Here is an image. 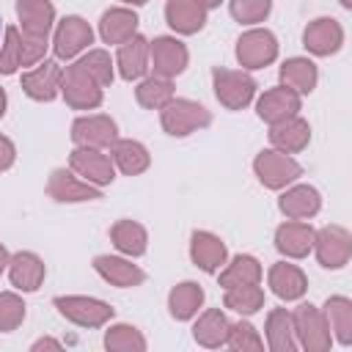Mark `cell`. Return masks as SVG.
Returning <instances> with one entry per match:
<instances>
[{
	"mask_svg": "<svg viewBox=\"0 0 352 352\" xmlns=\"http://www.w3.org/2000/svg\"><path fill=\"white\" fill-rule=\"evenodd\" d=\"M102 187H94L82 179H77L74 173H69L66 168H55L47 179V195L58 204H80V201H94L102 198L99 192Z\"/></svg>",
	"mask_w": 352,
	"mask_h": 352,
	"instance_id": "7c38bea8",
	"label": "cell"
},
{
	"mask_svg": "<svg viewBox=\"0 0 352 352\" xmlns=\"http://www.w3.org/2000/svg\"><path fill=\"white\" fill-rule=\"evenodd\" d=\"M8 278H11V283L16 289L36 292L41 286V280H44V261L36 253L22 250V253L11 256V261H8Z\"/></svg>",
	"mask_w": 352,
	"mask_h": 352,
	"instance_id": "d4e9b609",
	"label": "cell"
},
{
	"mask_svg": "<svg viewBox=\"0 0 352 352\" xmlns=\"http://www.w3.org/2000/svg\"><path fill=\"white\" fill-rule=\"evenodd\" d=\"M300 110V94H294L292 88L280 85V88H270L258 96L256 102V113L261 121L267 124H278V121H286L292 116H297Z\"/></svg>",
	"mask_w": 352,
	"mask_h": 352,
	"instance_id": "e0dca14e",
	"label": "cell"
},
{
	"mask_svg": "<svg viewBox=\"0 0 352 352\" xmlns=\"http://www.w3.org/2000/svg\"><path fill=\"white\" fill-rule=\"evenodd\" d=\"M201 302H204V289H201V283H195V280H184V283L173 286L170 294H168L170 316H173V319H182V322H184V319H192V316L198 314Z\"/></svg>",
	"mask_w": 352,
	"mask_h": 352,
	"instance_id": "d6a6232c",
	"label": "cell"
},
{
	"mask_svg": "<svg viewBox=\"0 0 352 352\" xmlns=\"http://www.w3.org/2000/svg\"><path fill=\"white\" fill-rule=\"evenodd\" d=\"M60 94H63L66 104L74 107V110H94V107L102 104V85L88 72H82L77 63H72L63 72Z\"/></svg>",
	"mask_w": 352,
	"mask_h": 352,
	"instance_id": "8992f818",
	"label": "cell"
},
{
	"mask_svg": "<svg viewBox=\"0 0 352 352\" xmlns=\"http://www.w3.org/2000/svg\"><path fill=\"white\" fill-rule=\"evenodd\" d=\"M47 38L28 36L19 28H6V38L0 47V74H14L19 66H36L44 60Z\"/></svg>",
	"mask_w": 352,
	"mask_h": 352,
	"instance_id": "6da1fadb",
	"label": "cell"
},
{
	"mask_svg": "<svg viewBox=\"0 0 352 352\" xmlns=\"http://www.w3.org/2000/svg\"><path fill=\"white\" fill-rule=\"evenodd\" d=\"M135 99H138V104L146 107V110H160V107H165V104L173 99V82H170V77L154 74V77L140 80V85L135 88Z\"/></svg>",
	"mask_w": 352,
	"mask_h": 352,
	"instance_id": "d590c367",
	"label": "cell"
},
{
	"mask_svg": "<svg viewBox=\"0 0 352 352\" xmlns=\"http://www.w3.org/2000/svg\"><path fill=\"white\" fill-rule=\"evenodd\" d=\"M190 256L195 261V267H201L204 272H217L226 264V245L220 236L209 234V231H195L190 239Z\"/></svg>",
	"mask_w": 352,
	"mask_h": 352,
	"instance_id": "44dd1931",
	"label": "cell"
},
{
	"mask_svg": "<svg viewBox=\"0 0 352 352\" xmlns=\"http://www.w3.org/2000/svg\"><path fill=\"white\" fill-rule=\"evenodd\" d=\"M278 206L289 220H308V217H314L319 212L322 198L311 184H297V187H292V190H286L280 195Z\"/></svg>",
	"mask_w": 352,
	"mask_h": 352,
	"instance_id": "cb8c5ba5",
	"label": "cell"
},
{
	"mask_svg": "<svg viewBox=\"0 0 352 352\" xmlns=\"http://www.w3.org/2000/svg\"><path fill=\"white\" fill-rule=\"evenodd\" d=\"M63 72L55 60H38L36 69L22 74V91L36 102H52L60 94Z\"/></svg>",
	"mask_w": 352,
	"mask_h": 352,
	"instance_id": "5bb4252c",
	"label": "cell"
},
{
	"mask_svg": "<svg viewBox=\"0 0 352 352\" xmlns=\"http://www.w3.org/2000/svg\"><path fill=\"white\" fill-rule=\"evenodd\" d=\"M41 349H60V344H58L55 338H38V341L33 344V352H41Z\"/></svg>",
	"mask_w": 352,
	"mask_h": 352,
	"instance_id": "f6af8a7d",
	"label": "cell"
},
{
	"mask_svg": "<svg viewBox=\"0 0 352 352\" xmlns=\"http://www.w3.org/2000/svg\"><path fill=\"white\" fill-rule=\"evenodd\" d=\"M302 44H305L308 52H314L319 58L333 55L344 44V28L333 16H319V19L308 22V28L302 33Z\"/></svg>",
	"mask_w": 352,
	"mask_h": 352,
	"instance_id": "2e32d148",
	"label": "cell"
},
{
	"mask_svg": "<svg viewBox=\"0 0 352 352\" xmlns=\"http://www.w3.org/2000/svg\"><path fill=\"white\" fill-rule=\"evenodd\" d=\"M314 248H316V258H319L322 267L341 270V267L349 264L352 236L344 226H324V228L314 231Z\"/></svg>",
	"mask_w": 352,
	"mask_h": 352,
	"instance_id": "52a82bcc",
	"label": "cell"
},
{
	"mask_svg": "<svg viewBox=\"0 0 352 352\" xmlns=\"http://www.w3.org/2000/svg\"><path fill=\"white\" fill-rule=\"evenodd\" d=\"M8 261H11V256H8V250H6V245L0 242V272L8 267Z\"/></svg>",
	"mask_w": 352,
	"mask_h": 352,
	"instance_id": "bcb514c9",
	"label": "cell"
},
{
	"mask_svg": "<svg viewBox=\"0 0 352 352\" xmlns=\"http://www.w3.org/2000/svg\"><path fill=\"white\" fill-rule=\"evenodd\" d=\"M3 113H6V91L0 88V118H3Z\"/></svg>",
	"mask_w": 352,
	"mask_h": 352,
	"instance_id": "c3c4849f",
	"label": "cell"
},
{
	"mask_svg": "<svg viewBox=\"0 0 352 352\" xmlns=\"http://www.w3.org/2000/svg\"><path fill=\"white\" fill-rule=\"evenodd\" d=\"M195 3H198V6H204V8L209 11V8H217V6L223 3V0H195Z\"/></svg>",
	"mask_w": 352,
	"mask_h": 352,
	"instance_id": "7dc6e473",
	"label": "cell"
},
{
	"mask_svg": "<svg viewBox=\"0 0 352 352\" xmlns=\"http://www.w3.org/2000/svg\"><path fill=\"white\" fill-rule=\"evenodd\" d=\"M110 160H113V165H116L121 173H126V176L143 173V170L148 168V162H151L148 148H146L143 143H138V140H116V143L110 146Z\"/></svg>",
	"mask_w": 352,
	"mask_h": 352,
	"instance_id": "f1b7e54d",
	"label": "cell"
},
{
	"mask_svg": "<svg viewBox=\"0 0 352 352\" xmlns=\"http://www.w3.org/2000/svg\"><path fill=\"white\" fill-rule=\"evenodd\" d=\"M138 30V16L129 8H110L99 19V36L104 44H124Z\"/></svg>",
	"mask_w": 352,
	"mask_h": 352,
	"instance_id": "4316f807",
	"label": "cell"
},
{
	"mask_svg": "<svg viewBox=\"0 0 352 352\" xmlns=\"http://www.w3.org/2000/svg\"><path fill=\"white\" fill-rule=\"evenodd\" d=\"M316 80H319V72H316V63L308 60V58H289L283 60L280 66V82L286 88H292L294 94H311L316 88Z\"/></svg>",
	"mask_w": 352,
	"mask_h": 352,
	"instance_id": "f546056e",
	"label": "cell"
},
{
	"mask_svg": "<svg viewBox=\"0 0 352 352\" xmlns=\"http://www.w3.org/2000/svg\"><path fill=\"white\" fill-rule=\"evenodd\" d=\"M278 58V38L267 28H253L236 41V60L245 69H264Z\"/></svg>",
	"mask_w": 352,
	"mask_h": 352,
	"instance_id": "ba28073f",
	"label": "cell"
},
{
	"mask_svg": "<svg viewBox=\"0 0 352 352\" xmlns=\"http://www.w3.org/2000/svg\"><path fill=\"white\" fill-rule=\"evenodd\" d=\"M270 286L280 300H300L308 289V278L302 275L300 267L280 261V264H272L270 270Z\"/></svg>",
	"mask_w": 352,
	"mask_h": 352,
	"instance_id": "83f0119b",
	"label": "cell"
},
{
	"mask_svg": "<svg viewBox=\"0 0 352 352\" xmlns=\"http://www.w3.org/2000/svg\"><path fill=\"white\" fill-rule=\"evenodd\" d=\"M270 126H272V129H270V143H272L278 151H283V154H297V151H302V148L308 146V140H311V126H308V121L300 118V116H292V118L278 121V124H270Z\"/></svg>",
	"mask_w": 352,
	"mask_h": 352,
	"instance_id": "ac0fdd59",
	"label": "cell"
},
{
	"mask_svg": "<svg viewBox=\"0 0 352 352\" xmlns=\"http://www.w3.org/2000/svg\"><path fill=\"white\" fill-rule=\"evenodd\" d=\"M16 16L22 22V33L47 38L55 22V6L50 0H16Z\"/></svg>",
	"mask_w": 352,
	"mask_h": 352,
	"instance_id": "d6986e66",
	"label": "cell"
},
{
	"mask_svg": "<svg viewBox=\"0 0 352 352\" xmlns=\"http://www.w3.org/2000/svg\"><path fill=\"white\" fill-rule=\"evenodd\" d=\"M72 140L85 148H110L118 140V129L110 116H82L72 124Z\"/></svg>",
	"mask_w": 352,
	"mask_h": 352,
	"instance_id": "8fae6325",
	"label": "cell"
},
{
	"mask_svg": "<svg viewBox=\"0 0 352 352\" xmlns=\"http://www.w3.org/2000/svg\"><path fill=\"white\" fill-rule=\"evenodd\" d=\"M292 324H294L297 346H302L308 352H327L330 349V327H327V322L316 305H311V302L297 305L292 314Z\"/></svg>",
	"mask_w": 352,
	"mask_h": 352,
	"instance_id": "277c9868",
	"label": "cell"
},
{
	"mask_svg": "<svg viewBox=\"0 0 352 352\" xmlns=\"http://www.w3.org/2000/svg\"><path fill=\"white\" fill-rule=\"evenodd\" d=\"M165 22L182 33V36H192L206 25V8L198 6L195 0H168L165 6Z\"/></svg>",
	"mask_w": 352,
	"mask_h": 352,
	"instance_id": "603a6c76",
	"label": "cell"
},
{
	"mask_svg": "<svg viewBox=\"0 0 352 352\" xmlns=\"http://www.w3.org/2000/svg\"><path fill=\"white\" fill-rule=\"evenodd\" d=\"M327 327L336 333L338 344H352V302L346 297H330L322 311Z\"/></svg>",
	"mask_w": 352,
	"mask_h": 352,
	"instance_id": "e575fe53",
	"label": "cell"
},
{
	"mask_svg": "<svg viewBox=\"0 0 352 352\" xmlns=\"http://www.w3.org/2000/svg\"><path fill=\"white\" fill-rule=\"evenodd\" d=\"M116 63H118V72L124 80H140L148 69V41L135 33L132 38H126L121 44Z\"/></svg>",
	"mask_w": 352,
	"mask_h": 352,
	"instance_id": "484cf974",
	"label": "cell"
},
{
	"mask_svg": "<svg viewBox=\"0 0 352 352\" xmlns=\"http://www.w3.org/2000/svg\"><path fill=\"white\" fill-rule=\"evenodd\" d=\"M160 121H162V129L173 138H184L195 129H204L212 124V113L192 102V99H170L165 107H160Z\"/></svg>",
	"mask_w": 352,
	"mask_h": 352,
	"instance_id": "7a4b0ae2",
	"label": "cell"
},
{
	"mask_svg": "<svg viewBox=\"0 0 352 352\" xmlns=\"http://www.w3.org/2000/svg\"><path fill=\"white\" fill-rule=\"evenodd\" d=\"M14 160H16L14 143H11L6 135H0V170H8V168L14 165Z\"/></svg>",
	"mask_w": 352,
	"mask_h": 352,
	"instance_id": "ee69618b",
	"label": "cell"
},
{
	"mask_svg": "<svg viewBox=\"0 0 352 352\" xmlns=\"http://www.w3.org/2000/svg\"><path fill=\"white\" fill-rule=\"evenodd\" d=\"M94 270L113 286H121V289H132V286H140L146 280V272L140 267H135L132 261L126 258H118V256H96L94 258Z\"/></svg>",
	"mask_w": 352,
	"mask_h": 352,
	"instance_id": "7402d4cb",
	"label": "cell"
},
{
	"mask_svg": "<svg viewBox=\"0 0 352 352\" xmlns=\"http://www.w3.org/2000/svg\"><path fill=\"white\" fill-rule=\"evenodd\" d=\"M267 346L272 352H294L297 349V338H294V324H292V314L286 308H272L267 316Z\"/></svg>",
	"mask_w": 352,
	"mask_h": 352,
	"instance_id": "1f68e13d",
	"label": "cell"
},
{
	"mask_svg": "<svg viewBox=\"0 0 352 352\" xmlns=\"http://www.w3.org/2000/svg\"><path fill=\"white\" fill-rule=\"evenodd\" d=\"M77 66L82 72H88L102 88H107L113 82V60H110V55L104 50H88V55H82L77 60Z\"/></svg>",
	"mask_w": 352,
	"mask_h": 352,
	"instance_id": "ab89813d",
	"label": "cell"
},
{
	"mask_svg": "<svg viewBox=\"0 0 352 352\" xmlns=\"http://www.w3.org/2000/svg\"><path fill=\"white\" fill-rule=\"evenodd\" d=\"M25 319V302L14 292H0V333H11Z\"/></svg>",
	"mask_w": 352,
	"mask_h": 352,
	"instance_id": "b9f144b4",
	"label": "cell"
},
{
	"mask_svg": "<svg viewBox=\"0 0 352 352\" xmlns=\"http://www.w3.org/2000/svg\"><path fill=\"white\" fill-rule=\"evenodd\" d=\"M110 239L113 245L126 253V256H143L146 253V245H148V234L140 223L135 220H118L113 228H110Z\"/></svg>",
	"mask_w": 352,
	"mask_h": 352,
	"instance_id": "836d02e7",
	"label": "cell"
},
{
	"mask_svg": "<svg viewBox=\"0 0 352 352\" xmlns=\"http://www.w3.org/2000/svg\"><path fill=\"white\" fill-rule=\"evenodd\" d=\"M253 170L258 176V182L270 190H280L292 182H297L302 176V168L294 157L278 151V148H267L253 160Z\"/></svg>",
	"mask_w": 352,
	"mask_h": 352,
	"instance_id": "5b68a950",
	"label": "cell"
},
{
	"mask_svg": "<svg viewBox=\"0 0 352 352\" xmlns=\"http://www.w3.org/2000/svg\"><path fill=\"white\" fill-rule=\"evenodd\" d=\"M91 41H94L91 25H88L82 16H66V19H60V25H58V30H55L52 50H55L58 58L69 60V58H74L77 52H82Z\"/></svg>",
	"mask_w": 352,
	"mask_h": 352,
	"instance_id": "9a60e30c",
	"label": "cell"
},
{
	"mask_svg": "<svg viewBox=\"0 0 352 352\" xmlns=\"http://www.w3.org/2000/svg\"><path fill=\"white\" fill-rule=\"evenodd\" d=\"M272 11V0H231V16L242 25L264 22Z\"/></svg>",
	"mask_w": 352,
	"mask_h": 352,
	"instance_id": "7bdbcfd3",
	"label": "cell"
},
{
	"mask_svg": "<svg viewBox=\"0 0 352 352\" xmlns=\"http://www.w3.org/2000/svg\"><path fill=\"white\" fill-rule=\"evenodd\" d=\"M223 302H226V308H231V311H236V314H256V311L264 305V292H261L256 283L231 286V289H226Z\"/></svg>",
	"mask_w": 352,
	"mask_h": 352,
	"instance_id": "74e56055",
	"label": "cell"
},
{
	"mask_svg": "<svg viewBox=\"0 0 352 352\" xmlns=\"http://www.w3.org/2000/svg\"><path fill=\"white\" fill-rule=\"evenodd\" d=\"M148 55H151V66H154V74L160 77H176L187 69V60H190V52L187 47L173 38V36H160L148 44Z\"/></svg>",
	"mask_w": 352,
	"mask_h": 352,
	"instance_id": "4fadbf2b",
	"label": "cell"
},
{
	"mask_svg": "<svg viewBox=\"0 0 352 352\" xmlns=\"http://www.w3.org/2000/svg\"><path fill=\"white\" fill-rule=\"evenodd\" d=\"M69 168L88 184L94 187H104L116 179V165L107 154H102V148H85V146H77L72 154H69Z\"/></svg>",
	"mask_w": 352,
	"mask_h": 352,
	"instance_id": "30bf717a",
	"label": "cell"
},
{
	"mask_svg": "<svg viewBox=\"0 0 352 352\" xmlns=\"http://www.w3.org/2000/svg\"><path fill=\"white\" fill-rule=\"evenodd\" d=\"M104 346L110 352H143L146 349V338L132 324H113L104 333Z\"/></svg>",
	"mask_w": 352,
	"mask_h": 352,
	"instance_id": "f35d334b",
	"label": "cell"
},
{
	"mask_svg": "<svg viewBox=\"0 0 352 352\" xmlns=\"http://www.w3.org/2000/svg\"><path fill=\"white\" fill-rule=\"evenodd\" d=\"M212 85H214V96L223 107L228 110H242L253 102L256 96V80L245 72H234V69H212Z\"/></svg>",
	"mask_w": 352,
	"mask_h": 352,
	"instance_id": "3957f363",
	"label": "cell"
},
{
	"mask_svg": "<svg viewBox=\"0 0 352 352\" xmlns=\"http://www.w3.org/2000/svg\"><path fill=\"white\" fill-rule=\"evenodd\" d=\"M261 280V264L253 256H236L223 272H220V286L231 289V286H248V283H258Z\"/></svg>",
	"mask_w": 352,
	"mask_h": 352,
	"instance_id": "8d00e7d4",
	"label": "cell"
},
{
	"mask_svg": "<svg viewBox=\"0 0 352 352\" xmlns=\"http://www.w3.org/2000/svg\"><path fill=\"white\" fill-rule=\"evenodd\" d=\"M275 248L289 258H305L314 248V228L300 220H289L275 231Z\"/></svg>",
	"mask_w": 352,
	"mask_h": 352,
	"instance_id": "ffe728a7",
	"label": "cell"
},
{
	"mask_svg": "<svg viewBox=\"0 0 352 352\" xmlns=\"http://www.w3.org/2000/svg\"><path fill=\"white\" fill-rule=\"evenodd\" d=\"M228 327H231V322L226 319V314H223L220 308H209V311H204L201 319L195 322L192 338H195L201 346L214 349V346H223V344H226Z\"/></svg>",
	"mask_w": 352,
	"mask_h": 352,
	"instance_id": "4dcf8cb0",
	"label": "cell"
},
{
	"mask_svg": "<svg viewBox=\"0 0 352 352\" xmlns=\"http://www.w3.org/2000/svg\"><path fill=\"white\" fill-rule=\"evenodd\" d=\"M55 308L63 319H69L80 327H102L104 322L113 319V308L107 302L94 300V297H80V294L55 297Z\"/></svg>",
	"mask_w": 352,
	"mask_h": 352,
	"instance_id": "9c48e42d",
	"label": "cell"
},
{
	"mask_svg": "<svg viewBox=\"0 0 352 352\" xmlns=\"http://www.w3.org/2000/svg\"><path fill=\"white\" fill-rule=\"evenodd\" d=\"M124 3H129V6H143L146 0H124Z\"/></svg>",
	"mask_w": 352,
	"mask_h": 352,
	"instance_id": "681fc988",
	"label": "cell"
},
{
	"mask_svg": "<svg viewBox=\"0 0 352 352\" xmlns=\"http://www.w3.org/2000/svg\"><path fill=\"white\" fill-rule=\"evenodd\" d=\"M226 344H228L231 349H236V352H258V349H264V341L258 338V333H256V327H253L250 322H236V324H231Z\"/></svg>",
	"mask_w": 352,
	"mask_h": 352,
	"instance_id": "60d3db41",
	"label": "cell"
}]
</instances>
